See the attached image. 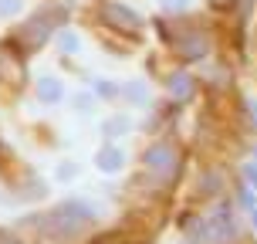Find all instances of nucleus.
Here are the masks:
<instances>
[{"label": "nucleus", "mask_w": 257, "mask_h": 244, "mask_svg": "<svg viewBox=\"0 0 257 244\" xmlns=\"http://www.w3.org/2000/svg\"><path fill=\"white\" fill-rule=\"evenodd\" d=\"M91 220H95V210H91L85 200H64V204H58L48 214V227H51L58 237H71V234H78L81 227H88Z\"/></svg>", "instance_id": "obj_1"}, {"label": "nucleus", "mask_w": 257, "mask_h": 244, "mask_svg": "<svg viewBox=\"0 0 257 244\" xmlns=\"http://www.w3.org/2000/svg\"><path fill=\"white\" fill-rule=\"evenodd\" d=\"M142 163H146V170L153 173L156 180H163V183H173L176 173H180V156H176V149L169 142H153L142 153Z\"/></svg>", "instance_id": "obj_2"}, {"label": "nucleus", "mask_w": 257, "mask_h": 244, "mask_svg": "<svg viewBox=\"0 0 257 244\" xmlns=\"http://www.w3.org/2000/svg\"><path fill=\"white\" fill-rule=\"evenodd\" d=\"M203 237H206L210 244H227V241H233V237H237V224H233L230 207H220L217 214L206 220Z\"/></svg>", "instance_id": "obj_3"}, {"label": "nucleus", "mask_w": 257, "mask_h": 244, "mask_svg": "<svg viewBox=\"0 0 257 244\" xmlns=\"http://www.w3.org/2000/svg\"><path fill=\"white\" fill-rule=\"evenodd\" d=\"M102 17L108 21V27H115V31H125V34H132V31H139L142 27V17L132 7H125V4H118V0H108L102 7Z\"/></svg>", "instance_id": "obj_4"}, {"label": "nucleus", "mask_w": 257, "mask_h": 244, "mask_svg": "<svg viewBox=\"0 0 257 244\" xmlns=\"http://www.w3.org/2000/svg\"><path fill=\"white\" fill-rule=\"evenodd\" d=\"M51 17H54V11H44V14L31 17V21L24 24V31H21V41H24V44L31 48V51H34V48H41L44 41L51 38V31H54Z\"/></svg>", "instance_id": "obj_5"}, {"label": "nucleus", "mask_w": 257, "mask_h": 244, "mask_svg": "<svg viewBox=\"0 0 257 244\" xmlns=\"http://www.w3.org/2000/svg\"><path fill=\"white\" fill-rule=\"evenodd\" d=\"M206 51H210V41L200 31H186L180 38V54L186 61H200V58H206Z\"/></svg>", "instance_id": "obj_6"}, {"label": "nucleus", "mask_w": 257, "mask_h": 244, "mask_svg": "<svg viewBox=\"0 0 257 244\" xmlns=\"http://www.w3.org/2000/svg\"><path fill=\"white\" fill-rule=\"evenodd\" d=\"M95 167L102 170V173H118V170L125 167V153L108 142V146H102V149L95 153Z\"/></svg>", "instance_id": "obj_7"}, {"label": "nucleus", "mask_w": 257, "mask_h": 244, "mask_svg": "<svg viewBox=\"0 0 257 244\" xmlns=\"http://www.w3.org/2000/svg\"><path fill=\"white\" fill-rule=\"evenodd\" d=\"M34 92H38V99H41L44 105H58V102L64 99V85H61V78H54V75L38 78Z\"/></svg>", "instance_id": "obj_8"}, {"label": "nucleus", "mask_w": 257, "mask_h": 244, "mask_svg": "<svg viewBox=\"0 0 257 244\" xmlns=\"http://www.w3.org/2000/svg\"><path fill=\"white\" fill-rule=\"evenodd\" d=\"M166 89H169L173 99H190L193 95V78L186 75V71H173L169 82H166Z\"/></svg>", "instance_id": "obj_9"}, {"label": "nucleus", "mask_w": 257, "mask_h": 244, "mask_svg": "<svg viewBox=\"0 0 257 244\" xmlns=\"http://www.w3.org/2000/svg\"><path fill=\"white\" fill-rule=\"evenodd\" d=\"M128 116H112L108 122L102 126V132H105V139H115V136H122V132H128Z\"/></svg>", "instance_id": "obj_10"}, {"label": "nucleus", "mask_w": 257, "mask_h": 244, "mask_svg": "<svg viewBox=\"0 0 257 244\" xmlns=\"http://www.w3.org/2000/svg\"><path fill=\"white\" fill-rule=\"evenodd\" d=\"M58 48H61L64 54H75L78 48H81V38H78L75 31H68V27H61V31H58Z\"/></svg>", "instance_id": "obj_11"}, {"label": "nucleus", "mask_w": 257, "mask_h": 244, "mask_svg": "<svg viewBox=\"0 0 257 244\" xmlns=\"http://www.w3.org/2000/svg\"><path fill=\"white\" fill-rule=\"evenodd\" d=\"M122 92H125V99H132V102H139V105L149 102V89H146L142 82H128V85H125Z\"/></svg>", "instance_id": "obj_12"}, {"label": "nucleus", "mask_w": 257, "mask_h": 244, "mask_svg": "<svg viewBox=\"0 0 257 244\" xmlns=\"http://www.w3.org/2000/svg\"><path fill=\"white\" fill-rule=\"evenodd\" d=\"M95 95H102V99H115L118 85H112L108 78H98V82H95Z\"/></svg>", "instance_id": "obj_13"}, {"label": "nucleus", "mask_w": 257, "mask_h": 244, "mask_svg": "<svg viewBox=\"0 0 257 244\" xmlns=\"http://www.w3.org/2000/svg\"><path fill=\"white\" fill-rule=\"evenodd\" d=\"M220 183H223V180H220V173H206V180L200 183V190H203V193H220Z\"/></svg>", "instance_id": "obj_14"}, {"label": "nucleus", "mask_w": 257, "mask_h": 244, "mask_svg": "<svg viewBox=\"0 0 257 244\" xmlns=\"http://www.w3.org/2000/svg\"><path fill=\"white\" fill-rule=\"evenodd\" d=\"M21 0H0V17H14V14H21Z\"/></svg>", "instance_id": "obj_15"}, {"label": "nucleus", "mask_w": 257, "mask_h": 244, "mask_svg": "<svg viewBox=\"0 0 257 244\" xmlns=\"http://www.w3.org/2000/svg\"><path fill=\"white\" fill-rule=\"evenodd\" d=\"M78 177V163H61L58 167V180H75Z\"/></svg>", "instance_id": "obj_16"}, {"label": "nucleus", "mask_w": 257, "mask_h": 244, "mask_svg": "<svg viewBox=\"0 0 257 244\" xmlns=\"http://www.w3.org/2000/svg\"><path fill=\"white\" fill-rule=\"evenodd\" d=\"M159 4H163V11L180 14V11H186V4H190V0H159Z\"/></svg>", "instance_id": "obj_17"}, {"label": "nucleus", "mask_w": 257, "mask_h": 244, "mask_svg": "<svg viewBox=\"0 0 257 244\" xmlns=\"http://www.w3.org/2000/svg\"><path fill=\"white\" fill-rule=\"evenodd\" d=\"M240 207H247V210H254V193L247 190V187L240 190Z\"/></svg>", "instance_id": "obj_18"}, {"label": "nucleus", "mask_w": 257, "mask_h": 244, "mask_svg": "<svg viewBox=\"0 0 257 244\" xmlns=\"http://www.w3.org/2000/svg\"><path fill=\"white\" fill-rule=\"evenodd\" d=\"M244 102H247V112H250V119H254V126H257V99H254V95H247Z\"/></svg>", "instance_id": "obj_19"}, {"label": "nucleus", "mask_w": 257, "mask_h": 244, "mask_svg": "<svg viewBox=\"0 0 257 244\" xmlns=\"http://www.w3.org/2000/svg\"><path fill=\"white\" fill-rule=\"evenodd\" d=\"M244 177L257 187V167H254V163H247V167H244Z\"/></svg>", "instance_id": "obj_20"}, {"label": "nucleus", "mask_w": 257, "mask_h": 244, "mask_svg": "<svg viewBox=\"0 0 257 244\" xmlns=\"http://www.w3.org/2000/svg\"><path fill=\"white\" fill-rule=\"evenodd\" d=\"M88 105H91V99H88V95H78V112H91Z\"/></svg>", "instance_id": "obj_21"}, {"label": "nucleus", "mask_w": 257, "mask_h": 244, "mask_svg": "<svg viewBox=\"0 0 257 244\" xmlns=\"http://www.w3.org/2000/svg\"><path fill=\"white\" fill-rule=\"evenodd\" d=\"M0 244H24V241H17L14 234H0Z\"/></svg>", "instance_id": "obj_22"}, {"label": "nucleus", "mask_w": 257, "mask_h": 244, "mask_svg": "<svg viewBox=\"0 0 257 244\" xmlns=\"http://www.w3.org/2000/svg\"><path fill=\"white\" fill-rule=\"evenodd\" d=\"M210 4H213V7H223V4H230V0H210Z\"/></svg>", "instance_id": "obj_23"}, {"label": "nucleus", "mask_w": 257, "mask_h": 244, "mask_svg": "<svg viewBox=\"0 0 257 244\" xmlns=\"http://www.w3.org/2000/svg\"><path fill=\"white\" fill-rule=\"evenodd\" d=\"M250 217H254V227H257V210H254V214H250Z\"/></svg>", "instance_id": "obj_24"}]
</instances>
